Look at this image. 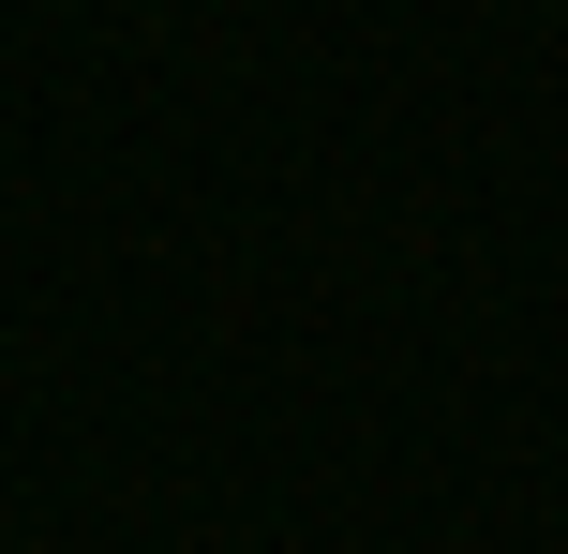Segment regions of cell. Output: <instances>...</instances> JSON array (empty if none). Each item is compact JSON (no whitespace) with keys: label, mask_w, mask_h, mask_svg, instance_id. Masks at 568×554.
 Segmentation results:
<instances>
[]
</instances>
